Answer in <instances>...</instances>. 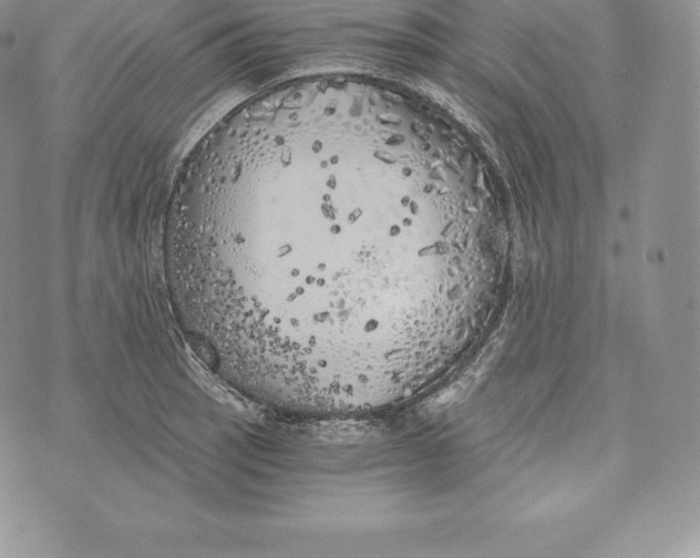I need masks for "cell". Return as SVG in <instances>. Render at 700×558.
I'll list each match as a JSON object with an SVG mask.
<instances>
[{"mask_svg": "<svg viewBox=\"0 0 700 558\" xmlns=\"http://www.w3.org/2000/svg\"><path fill=\"white\" fill-rule=\"evenodd\" d=\"M418 102L327 75L253 102L188 182L177 287L250 368L340 378L443 334L454 300L451 180Z\"/></svg>", "mask_w": 700, "mask_h": 558, "instance_id": "1", "label": "cell"}]
</instances>
